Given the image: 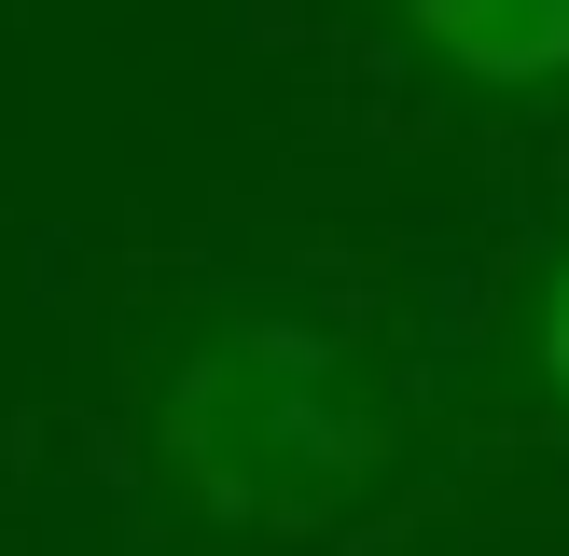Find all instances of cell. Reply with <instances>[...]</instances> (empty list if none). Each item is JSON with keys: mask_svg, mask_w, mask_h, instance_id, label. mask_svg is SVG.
I'll list each match as a JSON object with an SVG mask.
<instances>
[{"mask_svg": "<svg viewBox=\"0 0 569 556\" xmlns=\"http://www.w3.org/2000/svg\"><path fill=\"white\" fill-rule=\"evenodd\" d=\"M542 361H556V389H569V265H556V306H542Z\"/></svg>", "mask_w": 569, "mask_h": 556, "instance_id": "cell-3", "label": "cell"}, {"mask_svg": "<svg viewBox=\"0 0 569 556\" xmlns=\"http://www.w3.org/2000/svg\"><path fill=\"white\" fill-rule=\"evenodd\" d=\"M167 459L194 473L209 515H237V528H306L361 459H376V417H361L348 361H333L320 334L250 320V334H222V348L181 376V404H167Z\"/></svg>", "mask_w": 569, "mask_h": 556, "instance_id": "cell-1", "label": "cell"}, {"mask_svg": "<svg viewBox=\"0 0 569 556\" xmlns=\"http://www.w3.org/2000/svg\"><path fill=\"white\" fill-rule=\"evenodd\" d=\"M403 28L472 83H556L569 70V0H403Z\"/></svg>", "mask_w": 569, "mask_h": 556, "instance_id": "cell-2", "label": "cell"}]
</instances>
